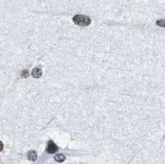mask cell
I'll return each instance as SVG.
<instances>
[{
  "instance_id": "6da1fadb",
  "label": "cell",
  "mask_w": 165,
  "mask_h": 164,
  "mask_svg": "<svg viewBox=\"0 0 165 164\" xmlns=\"http://www.w3.org/2000/svg\"><path fill=\"white\" fill-rule=\"evenodd\" d=\"M73 21L76 25L80 26H88L91 23V19L85 15H75L73 17Z\"/></svg>"
},
{
  "instance_id": "7a4b0ae2",
  "label": "cell",
  "mask_w": 165,
  "mask_h": 164,
  "mask_svg": "<svg viewBox=\"0 0 165 164\" xmlns=\"http://www.w3.org/2000/svg\"><path fill=\"white\" fill-rule=\"evenodd\" d=\"M57 151H58V146L56 144H55L52 140H50L47 144L46 147V152L48 154H55Z\"/></svg>"
},
{
  "instance_id": "3957f363",
  "label": "cell",
  "mask_w": 165,
  "mask_h": 164,
  "mask_svg": "<svg viewBox=\"0 0 165 164\" xmlns=\"http://www.w3.org/2000/svg\"><path fill=\"white\" fill-rule=\"evenodd\" d=\"M31 75H32V77H34L35 78H40L42 75V71H41V69H39V68H35L31 72Z\"/></svg>"
},
{
  "instance_id": "277c9868",
  "label": "cell",
  "mask_w": 165,
  "mask_h": 164,
  "mask_svg": "<svg viewBox=\"0 0 165 164\" xmlns=\"http://www.w3.org/2000/svg\"><path fill=\"white\" fill-rule=\"evenodd\" d=\"M27 158L30 161H36V158H37V154H36V151H30L28 152L27 154Z\"/></svg>"
},
{
  "instance_id": "5b68a950",
  "label": "cell",
  "mask_w": 165,
  "mask_h": 164,
  "mask_svg": "<svg viewBox=\"0 0 165 164\" xmlns=\"http://www.w3.org/2000/svg\"><path fill=\"white\" fill-rule=\"evenodd\" d=\"M66 158V157L64 155V154H56L55 156V160L58 162V163H62V162H64V160Z\"/></svg>"
},
{
  "instance_id": "8992f818",
  "label": "cell",
  "mask_w": 165,
  "mask_h": 164,
  "mask_svg": "<svg viewBox=\"0 0 165 164\" xmlns=\"http://www.w3.org/2000/svg\"><path fill=\"white\" fill-rule=\"evenodd\" d=\"M156 25L161 27H165V19H162V20H159L156 21Z\"/></svg>"
},
{
  "instance_id": "52a82bcc",
  "label": "cell",
  "mask_w": 165,
  "mask_h": 164,
  "mask_svg": "<svg viewBox=\"0 0 165 164\" xmlns=\"http://www.w3.org/2000/svg\"><path fill=\"white\" fill-rule=\"evenodd\" d=\"M29 76V73H28V70L27 69H25L21 72V78H27Z\"/></svg>"
},
{
  "instance_id": "ba28073f",
  "label": "cell",
  "mask_w": 165,
  "mask_h": 164,
  "mask_svg": "<svg viewBox=\"0 0 165 164\" xmlns=\"http://www.w3.org/2000/svg\"><path fill=\"white\" fill-rule=\"evenodd\" d=\"M3 149V144L2 141H0V152H1Z\"/></svg>"
}]
</instances>
